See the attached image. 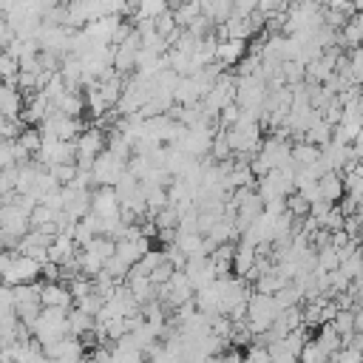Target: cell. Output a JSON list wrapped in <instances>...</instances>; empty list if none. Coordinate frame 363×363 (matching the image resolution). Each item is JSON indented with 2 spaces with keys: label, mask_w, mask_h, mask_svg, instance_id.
<instances>
[{
  "label": "cell",
  "mask_w": 363,
  "mask_h": 363,
  "mask_svg": "<svg viewBox=\"0 0 363 363\" xmlns=\"http://www.w3.org/2000/svg\"><path fill=\"white\" fill-rule=\"evenodd\" d=\"M281 306L275 303V295H267V292H252L250 301H247V329L252 335H264L269 332L272 320L278 318Z\"/></svg>",
  "instance_id": "6da1fadb"
},
{
  "label": "cell",
  "mask_w": 363,
  "mask_h": 363,
  "mask_svg": "<svg viewBox=\"0 0 363 363\" xmlns=\"http://www.w3.org/2000/svg\"><path fill=\"white\" fill-rule=\"evenodd\" d=\"M31 335L40 340V343H48V340H60L68 332V309L62 306H43L34 326H31Z\"/></svg>",
  "instance_id": "7a4b0ae2"
},
{
  "label": "cell",
  "mask_w": 363,
  "mask_h": 363,
  "mask_svg": "<svg viewBox=\"0 0 363 363\" xmlns=\"http://www.w3.org/2000/svg\"><path fill=\"white\" fill-rule=\"evenodd\" d=\"M74 142H77V167L79 170H91L94 159L108 147V133L94 125V128H85Z\"/></svg>",
  "instance_id": "3957f363"
},
{
  "label": "cell",
  "mask_w": 363,
  "mask_h": 363,
  "mask_svg": "<svg viewBox=\"0 0 363 363\" xmlns=\"http://www.w3.org/2000/svg\"><path fill=\"white\" fill-rule=\"evenodd\" d=\"M128 170V159L116 156L113 150H102L96 159H94V167H91V176H94V187H113L122 173Z\"/></svg>",
  "instance_id": "277c9868"
},
{
  "label": "cell",
  "mask_w": 363,
  "mask_h": 363,
  "mask_svg": "<svg viewBox=\"0 0 363 363\" xmlns=\"http://www.w3.org/2000/svg\"><path fill=\"white\" fill-rule=\"evenodd\" d=\"M40 275H43V264H40L37 258H31V255L17 252L0 281L9 284V286H20V284H34V281H40Z\"/></svg>",
  "instance_id": "5b68a950"
},
{
  "label": "cell",
  "mask_w": 363,
  "mask_h": 363,
  "mask_svg": "<svg viewBox=\"0 0 363 363\" xmlns=\"http://www.w3.org/2000/svg\"><path fill=\"white\" fill-rule=\"evenodd\" d=\"M122 210V201L116 196L113 187H94V196H91V213L96 218H116Z\"/></svg>",
  "instance_id": "8992f818"
},
{
  "label": "cell",
  "mask_w": 363,
  "mask_h": 363,
  "mask_svg": "<svg viewBox=\"0 0 363 363\" xmlns=\"http://www.w3.org/2000/svg\"><path fill=\"white\" fill-rule=\"evenodd\" d=\"M184 272H187V278H190V284H193L196 289L210 286V284L218 278V275H216V267H213V261H210V255H196V258H187Z\"/></svg>",
  "instance_id": "52a82bcc"
},
{
  "label": "cell",
  "mask_w": 363,
  "mask_h": 363,
  "mask_svg": "<svg viewBox=\"0 0 363 363\" xmlns=\"http://www.w3.org/2000/svg\"><path fill=\"white\" fill-rule=\"evenodd\" d=\"M40 303L43 306H62V309H71L74 306V295H71V286L65 281H45L40 286Z\"/></svg>",
  "instance_id": "ba28073f"
},
{
  "label": "cell",
  "mask_w": 363,
  "mask_h": 363,
  "mask_svg": "<svg viewBox=\"0 0 363 363\" xmlns=\"http://www.w3.org/2000/svg\"><path fill=\"white\" fill-rule=\"evenodd\" d=\"M23 105H26V96L17 85H6L0 82V113L6 119H20L23 113Z\"/></svg>",
  "instance_id": "9c48e42d"
},
{
  "label": "cell",
  "mask_w": 363,
  "mask_h": 363,
  "mask_svg": "<svg viewBox=\"0 0 363 363\" xmlns=\"http://www.w3.org/2000/svg\"><path fill=\"white\" fill-rule=\"evenodd\" d=\"M244 54H247V40L227 37V40H218V45H216V62H221L224 68L238 65L244 60Z\"/></svg>",
  "instance_id": "30bf717a"
},
{
  "label": "cell",
  "mask_w": 363,
  "mask_h": 363,
  "mask_svg": "<svg viewBox=\"0 0 363 363\" xmlns=\"http://www.w3.org/2000/svg\"><path fill=\"white\" fill-rule=\"evenodd\" d=\"M318 190H320V199L323 201H340L346 196V184H343V173L340 170H329L318 179Z\"/></svg>",
  "instance_id": "8fae6325"
},
{
  "label": "cell",
  "mask_w": 363,
  "mask_h": 363,
  "mask_svg": "<svg viewBox=\"0 0 363 363\" xmlns=\"http://www.w3.org/2000/svg\"><path fill=\"white\" fill-rule=\"evenodd\" d=\"M150 250V241H147V235H136V238H119L116 241V255L125 261V264H136L145 252Z\"/></svg>",
  "instance_id": "7c38bea8"
},
{
  "label": "cell",
  "mask_w": 363,
  "mask_h": 363,
  "mask_svg": "<svg viewBox=\"0 0 363 363\" xmlns=\"http://www.w3.org/2000/svg\"><path fill=\"white\" fill-rule=\"evenodd\" d=\"M335 71L346 74L354 85H363V45L352 48L346 57L340 54V60H337V68H335Z\"/></svg>",
  "instance_id": "4fadbf2b"
},
{
  "label": "cell",
  "mask_w": 363,
  "mask_h": 363,
  "mask_svg": "<svg viewBox=\"0 0 363 363\" xmlns=\"http://www.w3.org/2000/svg\"><path fill=\"white\" fill-rule=\"evenodd\" d=\"M51 111L65 113V116H79L85 111V99L79 91H62L57 99H51Z\"/></svg>",
  "instance_id": "5bb4252c"
},
{
  "label": "cell",
  "mask_w": 363,
  "mask_h": 363,
  "mask_svg": "<svg viewBox=\"0 0 363 363\" xmlns=\"http://www.w3.org/2000/svg\"><path fill=\"white\" fill-rule=\"evenodd\" d=\"M94 323H96V318L88 315L85 309H79V306H71V309H68V332H71V335L82 337V335L94 332Z\"/></svg>",
  "instance_id": "9a60e30c"
},
{
  "label": "cell",
  "mask_w": 363,
  "mask_h": 363,
  "mask_svg": "<svg viewBox=\"0 0 363 363\" xmlns=\"http://www.w3.org/2000/svg\"><path fill=\"white\" fill-rule=\"evenodd\" d=\"M292 159H295V164H298V167L315 164V162L320 159V147H318V145H312V142H306V139H301V142H295V145H292Z\"/></svg>",
  "instance_id": "2e32d148"
},
{
  "label": "cell",
  "mask_w": 363,
  "mask_h": 363,
  "mask_svg": "<svg viewBox=\"0 0 363 363\" xmlns=\"http://www.w3.org/2000/svg\"><path fill=\"white\" fill-rule=\"evenodd\" d=\"M170 9V0H139L136 3V23L139 20H156Z\"/></svg>",
  "instance_id": "e0dca14e"
},
{
  "label": "cell",
  "mask_w": 363,
  "mask_h": 363,
  "mask_svg": "<svg viewBox=\"0 0 363 363\" xmlns=\"http://www.w3.org/2000/svg\"><path fill=\"white\" fill-rule=\"evenodd\" d=\"M315 340H318V343H320V346H323V349H326L329 354H335V352H337V349L343 346V335H340V332L335 329V323H323Z\"/></svg>",
  "instance_id": "ac0fdd59"
},
{
  "label": "cell",
  "mask_w": 363,
  "mask_h": 363,
  "mask_svg": "<svg viewBox=\"0 0 363 363\" xmlns=\"http://www.w3.org/2000/svg\"><path fill=\"white\" fill-rule=\"evenodd\" d=\"M301 363H329L332 360V354L315 340V337H309L306 343H303V349H301V357H298Z\"/></svg>",
  "instance_id": "d6986e66"
},
{
  "label": "cell",
  "mask_w": 363,
  "mask_h": 363,
  "mask_svg": "<svg viewBox=\"0 0 363 363\" xmlns=\"http://www.w3.org/2000/svg\"><path fill=\"white\" fill-rule=\"evenodd\" d=\"M309 207H312V204H309V201H306V199H303V196H301L298 190L286 196V213H289L292 218H298V221H303V218L309 216Z\"/></svg>",
  "instance_id": "ffe728a7"
},
{
  "label": "cell",
  "mask_w": 363,
  "mask_h": 363,
  "mask_svg": "<svg viewBox=\"0 0 363 363\" xmlns=\"http://www.w3.org/2000/svg\"><path fill=\"white\" fill-rule=\"evenodd\" d=\"M332 323H335V329L343 335V343H346V340L354 335V312H352V309H343V306H340Z\"/></svg>",
  "instance_id": "44dd1931"
},
{
  "label": "cell",
  "mask_w": 363,
  "mask_h": 363,
  "mask_svg": "<svg viewBox=\"0 0 363 363\" xmlns=\"http://www.w3.org/2000/svg\"><path fill=\"white\" fill-rule=\"evenodd\" d=\"M17 142H20L23 150H28L31 156H37V153H40V145H43V133H40V128H26V130L17 136Z\"/></svg>",
  "instance_id": "7402d4cb"
},
{
  "label": "cell",
  "mask_w": 363,
  "mask_h": 363,
  "mask_svg": "<svg viewBox=\"0 0 363 363\" xmlns=\"http://www.w3.org/2000/svg\"><path fill=\"white\" fill-rule=\"evenodd\" d=\"M57 213H60V210H51L48 204L37 201V207H34V210H31V216H28V221H31V227H45V224H54Z\"/></svg>",
  "instance_id": "603a6c76"
},
{
  "label": "cell",
  "mask_w": 363,
  "mask_h": 363,
  "mask_svg": "<svg viewBox=\"0 0 363 363\" xmlns=\"http://www.w3.org/2000/svg\"><path fill=\"white\" fill-rule=\"evenodd\" d=\"M48 170H51V176H54L60 184H71L79 167H77V162H62V164H48Z\"/></svg>",
  "instance_id": "cb8c5ba5"
},
{
  "label": "cell",
  "mask_w": 363,
  "mask_h": 363,
  "mask_svg": "<svg viewBox=\"0 0 363 363\" xmlns=\"http://www.w3.org/2000/svg\"><path fill=\"white\" fill-rule=\"evenodd\" d=\"M105 272H108L113 281H122V278H128V272H130V264H125V261H122V258L113 252V255L105 261Z\"/></svg>",
  "instance_id": "d4e9b609"
},
{
  "label": "cell",
  "mask_w": 363,
  "mask_h": 363,
  "mask_svg": "<svg viewBox=\"0 0 363 363\" xmlns=\"http://www.w3.org/2000/svg\"><path fill=\"white\" fill-rule=\"evenodd\" d=\"M332 363H363V352L354 349V346H340L332 354Z\"/></svg>",
  "instance_id": "484cf974"
},
{
  "label": "cell",
  "mask_w": 363,
  "mask_h": 363,
  "mask_svg": "<svg viewBox=\"0 0 363 363\" xmlns=\"http://www.w3.org/2000/svg\"><path fill=\"white\" fill-rule=\"evenodd\" d=\"M244 363H272L269 349H267V346H261V343H252V346H250V352H247V357H244Z\"/></svg>",
  "instance_id": "4316f807"
},
{
  "label": "cell",
  "mask_w": 363,
  "mask_h": 363,
  "mask_svg": "<svg viewBox=\"0 0 363 363\" xmlns=\"http://www.w3.org/2000/svg\"><path fill=\"white\" fill-rule=\"evenodd\" d=\"M0 309H14V289L0 281Z\"/></svg>",
  "instance_id": "83f0119b"
},
{
  "label": "cell",
  "mask_w": 363,
  "mask_h": 363,
  "mask_svg": "<svg viewBox=\"0 0 363 363\" xmlns=\"http://www.w3.org/2000/svg\"><path fill=\"white\" fill-rule=\"evenodd\" d=\"M14 40V31H11V26H9V20H6V14H0V51L9 45Z\"/></svg>",
  "instance_id": "f1b7e54d"
},
{
  "label": "cell",
  "mask_w": 363,
  "mask_h": 363,
  "mask_svg": "<svg viewBox=\"0 0 363 363\" xmlns=\"http://www.w3.org/2000/svg\"><path fill=\"white\" fill-rule=\"evenodd\" d=\"M352 150H354V156L363 162V130H360V133L352 139Z\"/></svg>",
  "instance_id": "f546056e"
},
{
  "label": "cell",
  "mask_w": 363,
  "mask_h": 363,
  "mask_svg": "<svg viewBox=\"0 0 363 363\" xmlns=\"http://www.w3.org/2000/svg\"><path fill=\"white\" fill-rule=\"evenodd\" d=\"M218 363H244V357H241L238 352H224V354L218 357Z\"/></svg>",
  "instance_id": "4dcf8cb0"
},
{
  "label": "cell",
  "mask_w": 363,
  "mask_h": 363,
  "mask_svg": "<svg viewBox=\"0 0 363 363\" xmlns=\"http://www.w3.org/2000/svg\"><path fill=\"white\" fill-rule=\"evenodd\" d=\"M0 210H3V199H0Z\"/></svg>",
  "instance_id": "1f68e13d"
}]
</instances>
